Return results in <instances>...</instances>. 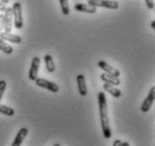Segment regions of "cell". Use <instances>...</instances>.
Segmentation results:
<instances>
[{"instance_id":"ba28073f","label":"cell","mask_w":155,"mask_h":146,"mask_svg":"<svg viewBox=\"0 0 155 146\" xmlns=\"http://www.w3.org/2000/svg\"><path fill=\"white\" fill-rule=\"evenodd\" d=\"M98 66H99L100 69L104 70V71H105L106 73L110 74V75H114V77L119 78V75H120V72H119V71H118V70H117L116 68L111 66L110 64L106 63L105 61H99V62H98Z\"/></svg>"},{"instance_id":"7a4b0ae2","label":"cell","mask_w":155,"mask_h":146,"mask_svg":"<svg viewBox=\"0 0 155 146\" xmlns=\"http://www.w3.org/2000/svg\"><path fill=\"white\" fill-rule=\"evenodd\" d=\"M12 17H14V23L17 29L23 28V14H21V4L20 2H15L12 8Z\"/></svg>"},{"instance_id":"7c38bea8","label":"cell","mask_w":155,"mask_h":146,"mask_svg":"<svg viewBox=\"0 0 155 146\" xmlns=\"http://www.w3.org/2000/svg\"><path fill=\"white\" fill-rule=\"evenodd\" d=\"M100 79L104 81L105 83H109V85H115V87L120 85L119 78L110 75V74H108V73H102V74L100 75Z\"/></svg>"},{"instance_id":"ffe728a7","label":"cell","mask_w":155,"mask_h":146,"mask_svg":"<svg viewBox=\"0 0 155 146\" xmlns=\"http://www.w3.org/2000/svg\"><path fill=\"white\" fill-rule=\"evenodd\" d=\"M145 2H146V6H147L148 9L154 8V0H145Z\"/></svg>"},{"instance_id":"cb8c5ba5","label":"cell","mask_w":155,"mask_h":146,"mask_svg":"<svg viewBox=\"0 0 155 146\" xmlns=\"http://www.w3.org/2000/svg\"><path fill=\"white\" fill-rule=\"evenodd\" d=\"M0 1H1V2H2V4H8V2H9V1H10V0H0Z\"/></svg>"},{"instance_id":"7402d4cb","label":"cell","mask_w":155,"mask_h":146,"mask_svg":"<svg viewBox=\"0 0 155 146\" xmlns=\"http://www.w3.org/2000/svg\"><path fill=\"white\" fill-rule=\"evenodd\" d=\"M121 144H123V142H121L120 139H116V141L114 142L113 146H121Z\"/></svg>"},{"instance_id":"e0dca14e","label":"cell","mask_w":155,"mask_h":146,"mask_svg":"<svg viewBox=\"0 0 155 146\" xmlns=\"http://www.w3.org/2000/svg\"><path fill=\"white\" fill-rule=\"evenodd\" d=\"M0 112L1 114H4L6 116H9V117H12L14 116L15 111H14V109L10 107H7V106H4V105H0Z\"/></svg>"},{"instance_id":"484cf974","label":"cell","mask_w":155,"mask_h":146,"mask_svg":"<svg viewBox=\"0 0 155 146\" xmlns=\"http://www.w3.org/2000/svg\"><path fill=\"white\" fill-rule=\"evenodd\" d=\"M151 27H152V28H153V29H155V22H152Z\"/></svg>"},{"instance_id":"4fadbf2b","label":"cell","mask_w":155,"mask_h":146,"mask_svg":"<svg viewBox=\"0 0 155 146\" xmlns=\"http://www.w3.org/2000/svg\"><path fill=\"white\" fill-rule=\"evenodd\" d=\"M74 9L77 12H88V14H94L97 12V8L93 7V6H90V5H85V4H77L74 6Z\"/></svg>"},{"instance_id":"9c48e42d","label":"cell","mask_w":155,"mask_h":146,"mask_svg":"<svg viewBox=\"0 0 155 146\" xmlns=\"http://www.w3.org/2000/svg\"><path fill=\"white\" fill-rule=\"evenodd\" d=\"M0 38L4 39L5 42L15 43V44H19L21 42V37L18 35H14L12 33H7V32H0Z\"/></svg>"},{"instance_id":"3957f363","label":"cell","mask_w":155,"mask_h":146,"mask_svg":"<svg viewBox=\"0 0 155 146\" xmlns=\"http://www.w3.org/2000/svg\"><path fill=\"white\" fill-rule=\"evenodd\" d=\"M88 5L93 6V7H102L108 8V9H117L119 5L117 1L114 0H88Z\"/></svg>"},{"instance_id":"8992f818","label":"cell","mask_w":155,"mask_h":146,"mask_svg":"<svg viewBox=\"0 0 155 146\" xmlns=\"http://www.w3.org/2000/svg\"><path fill=\"white\" fill-rule=\"evenodd\" d=\"M39 64H41V60H39L38 56H35V58L31 60V69H29V73H28V77H29V79L31 81H35L37 79Z\"/></svg>"},{"instance_id":"d4e9b609","label":"cell","mask_w":155,"mask_h":146,"mask_svg":"<svg viewBox=\"0 0 155 146\" xmlns=\"http://www.w3.org/2000/svg\"><path fill=\"white\" fill-rule=\"evenodd\" d=\"M121 146H129V143H128V142H124L123 144H121Z\"/></svg>"},{"instance_id":"ac0fdd59","label":"cell","mask_w":155,"mask_h":146,"mask_svg":"<svg viewBox=\"0 0 155 146\" xmlns=\"http://www.w3.org/2000/svg\"><path fill=\"white\" fill-rule=\"evenodd\" d=\"M60 5H61V9H62V14L63 15H69L70 12V6H69V2L68 0H60Z\"/></svg>"},{"instance_id":"5b68a950","label":"cell","mask_w":155,"mask_h":146,"mask_svg":"<svg viewBox=\"0 0 155 146\" xmlns=\"http://www.w3.org/2000/svg\"><path fill=\"white\" fill-rule=\"evenodd\" d=\"M155 100V87H152L151 90H150V92H148L147 97L145 98V100L143 101V104H142V107H140V110L143 112H147L150 109H151L152 105L154 102Z\"/></svg>"},{"instance_id":"9a60e30c","label":"cell","mask_w":155,"mask_h":146,"mask_svg":"<svg viewBox=\"0 0 155 146\" xmlns=\"http://www.w3.org/2000/svg\"><path fill=\"white\" fill-rule=\"evenodd\" d=\"M44 61H45V68H46L47 72H54L55 71V64H54V61H53V58L51 56L50 54H46L45 56H44Z\"/></svg>"},{"instance_id":"8fae6325","label":"cell","mask_w":155,"mask_h":146,"mask_svg":"<svg viewBox=\"0 0 155 146\" xmlns=\"http://www.w3.org/2000/svg\"><path fill=\"white\" fill-rule=\"evenodd\" d=\"M28 135V129L26 127H23V128H20L19 131L17 133L15 137V141L12 143V145L10 146H21V143L24 142V139L26 138V136Z\"/></svg>"},{"instance_id":"277c9868","label":"cell","mask_w":155,"mask_h":146,"mask_svg":"<svg viewBox=\"0 0 155 146\" xmlns=\"http://www.w3.org/2000/svg\"><path fill=\"white\" fill-rule=\"evenodd\" d=\"M35 83L38 85V87H41V88L50 90L51 92L56 93V92H58V90H60L58 85H56L55 82H51V81L45 80V79H43V78H37L35 80Z\"/></svg>"},{"instance_id":"d6986e66","label":"cell","mask_w":155,"mask_h":146,"mask_svg":"<svg viewBox=\"0 0 155 146\" xmlns=\"http://www.w3.org/2000/svg\"><path fill=\"white\" fill-rule=\"evenodd\" d=\"M6 87H7L6 81H4V80L0 81V100L2 99V96H4V92H5V90H6Z\"/></svg>"},{"instance_id":"4316f807","label":"cell","mask_w":155,"mask_h":146,"mask_svg":"<svg viewBox=\"0 0 155 146\" xmlns=\"http://www.w3.org/2000/svg\"><path fill=\"white\" fill-rule=\"evenodd\" d=\"M53 146H61V145H60V144H54Z\"/></svg>"},{"instance_id":"6da1fadb","label":"cell","mask_w":155,"mask_h":146,"mask_svg":"<svg viewBox=\"0 0 155 146\" xmlns=\"http://www.w3.org/2000/svg\"><path fill=\"white\" fill-rule=\"evenodd\" d=\"M98 104H99V114H100V124L102 128L104 137L109 139L111 137V129L109 124L108 117V106H107V99H106L105 92H99L98 95Z\"/></svg>"},{"instance_id":"30bf717a","label":"cell","mask_w":155,"mask_h":146,"mask_svg":"<svg viewBox=\"0 0 155 146\" xmlns=\"http://www.w3.org/2000/svg\"><path fill=\"white\" fill-rule=\"evenodd\" d=\"M77 83H78V90H79V93H80L82 97L87 96V93H88V90H87L85 78H84V75H83V74H78Z\"/></svg>"},{"instance_id":"5bb4252c","label":"cell","mask_w":155,"mask_h":146,"mask_svg":"<svg viewBox=\"0 0 155 146\" xmlns=\"http://www.w3.org/2000/svg\"><path fill=\"white\" fill-rule=\"evenodd\" d=\"M104 89H105L106 91H108L110 95L113 97H115V98H119L120 96H121V91L120 90H118V89L115 87V85H109V83H105L104 85Z\"/></svg>"},{"instance_id":"52a82bcc","label":"cell","mask_w":155,"mask_h":146,"mask_svg":"<svg viewBox=\"0 0 155 146\" xmlns=\"http://www.w3.org/2000/svg\"><path fill=\"white\" fill-rule=\"evenodd\" d=\"M2 15H4V31L7 32V33H10V31H12V8H6Z\"/></svg>"},{"instance_id":"44dd1931","label":"cell","mask_w":155,"mask_h":146,"mask_svg":"<svg viewBox=\"0 0 155 146\" xmlns=\"http://www.w3.org/2000/svg\"><path fill=\"white\" fill-rule=\"evenodd\" d=\"M4 29V15L0 14V32Z\"/></svg>"},{"instance_id":"603a6c76","label":"cell","mask_w":155,"mask_h":146,"mask_svg":"<svg viewBox=\"0 0 155 146\" xmlns=\"http://www.w3.org/2000/svg\"><path fill=\"white\" fill-rule=\"evenodd\" d=\"M6 5L5 4H2L1 1H0V12H5V9H6Z\"/></svg>"},{"instance_id":"2e32d148","label":"cell","mask_w":155,"mask_h":146,"mask_svg":"<svg viewBox=\"0 0 155 146\" xmlns=\"http://www.w3.org/2000/svg\"><path fill=\"white\" fill-rule=\"evenodd\" d=\"M0 51H2L6 54H12L14 50H12V47L9 44H7V43L5 42L4 39L0 38Z\"/></svg>"}]
</instances>
